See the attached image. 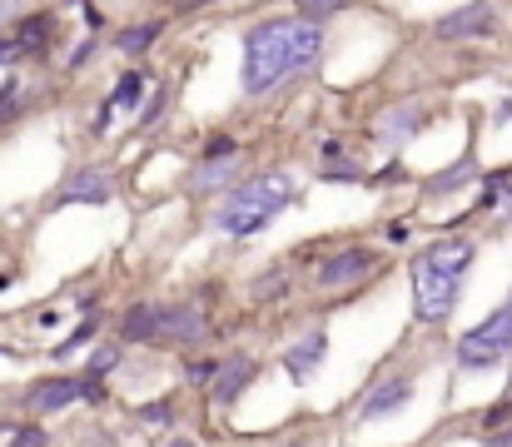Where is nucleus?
Segmentation results:
<instances>
[{
  "mask_svg": "<svg viewBox=\"0 0 512 447\" xmlns=\"http://www.w3.org/2000/svg\"><path fill=\"white\" fill-rule=\"evenodd\" d=\"M324 50V25L304 20V15H279V20H259L244 35V95H269L289 80H299Z\"/></svg>",
  "mask_w": 512,
  "mask_h": 447,
  "instance_id": "f257e3e1",
  "label": "nucleus"
},
{
  "mask_svg": "<svg viewBox=\"0 0 512 447\" xmlns=\"http://www.w3.org/2000/svg\"><path fill=\"white\" fill-rule=\"evenodd\" d=\"M473 239H438L413 259V303L423 323H443L463 294V279L473 269Z\"/></svg>",
  "mask_w": 512,
  "mask_h": 447,
  "instance_id": "f03ea898",
  "label": "nucleus"
},
{
  "mask_svg": "<svg viewBox=\"0 0 512 447\" xmlns=\"http://www.w3.org/2000/svg\"><path fill=\"white\" fill-rule=\"evenodd\" d=\"M289 199H294V179L289 174H259V179H244L239 189L224 194V204L214 209V224L224 234H234V239H249V234L269 229L284 214Z\"/></svg>",
  "mask_w": 512,
  "mask_h": 447,
  "instance_id": "7ed1b4c3",
  "label": "nucleus"
},
{
  "mask_svg": "<svg viewBox=\"0 0 512 447\" xmlns=\"http://www.w3.org/2000/svg\"><path fill=\"white\" fill-rule=\"evenodd\" d=\"M512 353V294L503 308H493L478 328H468L458 338V363L463 368H493Z\"/></svg>",
  "mask_w": 512,
  "mask_h": 447,
  "instance_id": "20e7f679",
  "label": "nucleus"
},
{
  "mask_svg": "<svg viewBox=\"0 0 512 447\" xmlns=\"http://www.w3.org/2000/svg\"><path fill=\"white\" fill-rule=\"evenodd\" d=\"M373 269H378V254H373V249H363V244H348V249L329 254V259L319 264V289H329V294L353 289V284H363Z\"/></svg>",
  "mask_w": 512,
  "mask_h": 447,
  "instance_id": "39448f33",
  "label": "nucleus"
},
{
  "mask_svg": "<svg viewBox=\"0 0 512 447\" xmlns=\"http://www.w3.org/2000/svg\"><path fill=\"white\" fill-rule=\"evenodd\" d=\"M493 25H498V10L493 5H458V10L438 15L433 35L438 40H478V35H493Z\"/></svg>",
  "mask_w": 512,
  "mask_h": 447,
  "instance_id": "423d86ee",
  "label": "nucleus"
},
{
  "mask_svg": "<svg viewBox=\"0 0 512 447\" xmlns=\"http://www.w3.org/2000/svg\"><path fill=\"white\" fill-rule=\"evenodd\" d=\"M408 398H413V378H383V383H373V388L358 398V418H363V423L388 418V413H398Z\"/></svg>",
  "mask_w": 512,
  "mask_h": 447,
  "instance_id": "0eeeda50",
  "label": "nucleus"
},
{
  "mask_svg": "<svg viewBox=\"0 0 512 447\" xmlns=\"http://www.w3.org/2000/svg\"><path fill=\"white\" fill-rule=\"evenodd\" d=\"M160 338H170V343H189V348H199V343L209 338V318H204V308H199V303H174V308H165V323H160Z\"/></svg>",
  "mask_w": 512,
  "mask_h": 447,
  "instance_id": "6e6552de",
  "label": "nucleus"
},
{
  "mask_svg": "<svg viewBox=\"0 0 512 447\" xmlns=\"http://www.w3.org/2000/svg\"><path fill=\"white\" fill-rule=\"evenodd\" d=\"M254 373H259V363H254V358H244V353L224 358V363H219V378L209 383V398H214L219 408L239 403V393H244V388L254 383Z\"/></svg>",
  "mask_w": 512,
  "mask_h": 447,
  "instance_id": "1a4fd4ad",
  "label": "nucleus"
},
{
  "mask_svg": "<svg viewBox=\"0 0 512 447\" xmlns=\"http://www.w3.org/2000/svg\"><path fill=\"white\" fill-rule=\"evenodd\" d=\"M239 174H244V154H229V159H199L194 169H189V189L194 194H214V189H224V184H234L239 189Z\"/></svg>",
  "mask_w": 512,
  "mask_h": 447,
  "instance_id": "9d476101",
  "label": "nucleus"
},
{
  "mask_svg": "<svg viewBox=\"0 0 512 447\" xmlns=\"http://www.w3.org/2000/svg\"><path fill=\"white\" fill-rule=\"evenodd\" d=\"M423 130V100H403V105H388L378 115V140L383 145H403Z\"/></svg>",
  "mask_w": 512,
  "mask_h": 447,
  "instance_id": "9b49d317",
  "label": "nucleus"
},
{
  "mask_svg": "<svg viewBox=\"0 0 512 447\" xmlns=\"http://www.w3.org/2000/svg\"><path fill=\"white\" fill-rule=\"evenodd\" d=\"M324 353H329V333H324V328H309L299 343L284 348V368H289V378H309V373L324 363Z\"/></svg>",
  "mask_w": 512,
  "mask_h": 447,
  "instance_id": "f8f14e48",
  "label": "nucleus"
},
{
  "mask_svg": "<svg viewBox=\"0 0 512 447\" xmlns=\"http://www.w3.org/2000/svg\"><path fill=\"white\" fill-rule=\"evenodd\" d=\"M70 403H80V378H45V383H35L25 393V408L30 413H60Z\"/></svg>",
  "mask_w": 512,
  "mask_h": 447,
  "instance_id": "ddd939ff",
  "label": "nucleus"
},
{
  "mask_svg": "<svg viewBox=\"0 0 512 447\" xmlns=\"http://www.w3.org/2000/svg\"><path fill=\"white\" fill-rule=\"evenodd\" d=\"M115 189H110V174L105 169H75L70 179H65V189H60V204H105Z\"/></svg>",
  "mask_w": 512,
  "mask_h": 447,
  "instance_id": "4468645a",
  "label": "nucleus"
},
{
  "mask_svg": "<svg viewBox=\"0 0 512 447\" xmlns=\"http://www.w3.org/2000/svg\"><path fill=\"white\" fill-rule=\"evenodd\" d=\"M160 323H165L160 303H135L120 318V343H150V338H160Z\"/></svg>",
  "mask_w": 512,
  "mask_h": 447,
  "instance_id": "2eb2a0df",
  "label": "nucleus"
},
{
  "mask_svg": "<svg viewBox=\"0 0 512 447\" xmlns=\"http://www.w3.org/2000/svg\"><path fill=\"white\" fill-rule=\"evenodd\" d=\"M50 40H55V15H50V10H45V15H25L20 30H15V50H25V55H30V50H45Z\"/></svg>",
  "mask_w": 512,
  "mask_h": 447,
  "instance_id": "dca6fc26",
  "label": "nucleus"
},
{
  "mask_svg": "<svg viewBox=\"0 0 512 447\" xmlns=\"http://www.w3.org/2000/svg\"><path fill=\"white\" fill-rule=\"evenodd\" d=\"M160 35H165V20H140V25L120 30V35H115V45H120L125 55H145V50H150Z\"/></svg>",
  "mask_w": 512,
  "mask_h": 447,
  "instance_id": "f3484780",
  "label": "nucleus"
},
{
  "mask_svg": "<svg viewBox=\"0 0 512 447\" xmlns=\"http://www.w3.org/2000/svg\"><path fill=\"white\" fill-rule=\"evenodd\" d=\"M140 90H145V75L140 70H125L120 85H115V95L105 100V110H135L140 105Z\"/></svg>",
  "mask_w": 512,
  "mask_h": 447,
  "instance_id": "a211bd4d",
  "label": "nucleus"
},
{
  "mask_svg": "<svg viewBox=\"0 0 512 447\" xmlns=\"http://www.w3.org/2000/svg\"><path fill=\"white\" fill-rule=\"evenodd\" d=\"M463 179H473V159H458L453 169L433 174L428 179V194H453V189H463Z\"/></svg>",
  "mask_w": 512,
  "mask_h": 447,
  "instance_id": "6ab92c4d",
  "label": "nucleus"
},
{
  "mask_svg": "<svg viewBox=\"0 0 512 447\" xmlns=\"http://www.w3.org/2000/svg\"><path fill=\"white\" fill-rule=\"evenodd\" d=\"M95 328H100V318H85V323H80V328H75V333H70V338H65L55 353H75V348H85V343L95 338Z\"/></svg>",
  "mask_w": 512,
  "mask_h": 447,
  "instance_id": "aec40b11",
  "label": "nucleus"
},
{
  "mask_svg": "<svg viewBox=\"0 0 512 447\" xmlns=\"http://www.w3.org/2000/svg\"><path fill=\"white\" fill-rule=\"evenodd\" d=\"M184 378H189V383H194V388H209V383H214V378H219V363H209V358H204V363H199V358H194V363H189V368H184Z\"/></svg>",
  "mask_w": 512,
  "mask_h": 447,
  "instance_id": "412c9836",
  "label": "nucleus"
},
{
  "mask_svg": "<svg viewBox=\"0 0 512 447\" xmlns=\"http://www.w3.org/2000/svg\"><path fill=\"white\" fill-rule=\"evenodd\" d=\"M120 353H125V343H115V348H100V353L90 358V378H100V373H110V368L120 363Z\"/></svg>",
  "mask_w": 512,
  "mask_h": 447,
  "instance_id": "4be33fe9",
  "label": "nucleus"
},
{
  "mask_svg": "<svg viewBox=\"0 0 512 447\" xmlns=\"http://www.w3.org/2000/svg\"><path fill=\"white\" fill-rule=\"evenodd\" d=\"M140 418H145V423H155V428H160V423L170 428V423H174V403H150Z\"/></svg>",
  "mask_w": 512,
  "mask_h": 447,
  "instance_id": "5701e85b",
  "label": "nucleus"
},
{
  "mask_svg": "<svg viewBox=\"0 0 512 447\" xmlns=\"http://www.w3.org/2000/svg\"><path fill=\"white\" fill-rule=\"evenodd\" d=\"M165 105H170V95H165V90H155V100L145 105V115H140V120H145V125H155V120L165 115Z\"/></svg>",
  "mask_w": 512,
  "mask_h": 447,
  "instance_id": "b1692460",
  "label": "nucleus"
},
{
  "mask_svg": "<svg viewBox=\"0 0 512 447\" xmlns=\"http://www.w3.org/2000/svg\"><path fill=\"white\" fill-rule=\"evenodd\" d=\"M80 398H85V403H100V398H105V383L85 373V378H80Z\"/></svg>",
  "mask_w": 512,
  "mask_h": 447,
  "instance_id": "393cba45",
  "label": "nucleus"
},
{
  "mask_svg": "<svg viewBox=\"0 0 512 447\" xmlns=\"http://www.w3.org/2000/svg\"><path fill=\"white\" fill-rule=\"evenodd\" d=\"M324 179H363V164H329Z\"/></svg>",
  "mask_w": 512,
  "mask_h": 447,
  "instance_id": "a878e982",
  "label": "nucleus"
},
{
  "mask_svg": "<svg viewBox=\"0 0 512 447\" xmlns=\"http://www.w3.org/2000/svg\"><path fill=\"white\" fill-rule=\"evenodd\" d=\"M10 447H45V433H40V428H25V433L10 438Z\"/></svg>",
  "mask_w": 512,
  "mask_h": 447,
  "instance_id": "bb28decb",
  "label": "nucleus"
},
{
  "mask_svg": "<svg viewBox=\"0 0 512 447\" xmlns=\"http://www.w3.org/2000/svg\"><path fill=\"white\" fill-rule=\"evenodd\" d=\"M319 154H324L329 164H343V140H324V145H319Z\"/></svg>",
  "mask_w": 512,
  "mask_h": 447,
  "instance_id": "cd10ccee",
  "label": "nucleus"
},
{
  "mask_svg": "<svg viewBox=\"0 0 512 447\" xmlns=\"http://www.w3.org/2000/svg\"><path fill=\"white\" fill-rule=\"evenodd\" d=\"M95 55V40H85V45H75V55H70V70H80L85 60Z\"/></svg>",
  "mask_w": 512,
  "mask_h": 447,
  "instance_id": "c85d7f7f",
  "label": "nucleus"
},
{
  "mask_svg": "<svg viewBox=\"0 0 512 447\" xmlns=\"http://www.w3.org/2000/svg\"><path fill=\"white\" fill-rule=\"evenodd\" d=\"M15 55H20V50H15V40H5V35H0V65H10Z\"/></svg>",
  "mask_w": 512,
  "mask_h": 447,
  "instance_id": "c756f323",
  "label": "nucleus"
},
{
  "mask_svg": "<svg viewBox=\"0 0 512 447\" xmlns=\"http://www.w3.org/2000/svg\"><path fill=\"white\" fill-rule=\"evenodd\" d=\"M503 403H508V408H512V383H508V398H503Z\"/></svg>",
  "mask_w": 512,
  "mask_h": 447,
  "instance_id": "7c9ffc66",
  "label": "nucleus"
},
{
  "mask_svg": "<svg viewBox=\"0 0 512 447\" xmlns=\"http://www.w3.org/2000/svg\"><path fill=\"white\" fill-rule=\"evenodd\" d=\"M289 447H294V443H289Z\"/></svg>",
  "mask_w": 512,
  "mask_h": 447,
  "instance_id": "2f4dec72",
  "label": "nucleus"
}]
</instances>
